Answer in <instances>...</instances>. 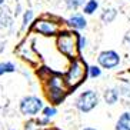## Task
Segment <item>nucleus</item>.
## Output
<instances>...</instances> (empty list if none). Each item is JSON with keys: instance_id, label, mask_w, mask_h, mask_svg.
Returning a JSON list of instances; mask_svg holds the SVG:
<instances>
[{"instance_id": "obj_27", "label": "nucleus", "mask_w": 130, "mask_h": 130, "mask_svg": "<svg viewBox=\"0 0 130 130\" xmlns=\"http://www.w3.org/2000/svg\"><path fill=\"white\" fill-rule=\"evenodd\" d=\"M9 130H17V129H9Z\"/></svg>"}, {"instance_id": "obj_18", "label": "nucleus", "mask_w": 130, "mask_h": 130, "mask_svg": "<svg viewBox=\"0 0 130 130\" xmlns=\"http://www.w3.org/2000/svg\"><path fill=\"white\" fill-rule=\"evenodd\" d=\"M33 20V12L31 10H26L23 14V22H22V29H26L29 24H30V22Z\"/></svg>"}, {"instance_id": "obj_7", "label": "nucleus", "mask_w": 130, "mask_h": 130, "mask_svg": "<svg viewBox=\"0 0 130 130\" xmlns=\"http://www.w3.org/2000/svg\"><path fill=\"white\" fill-rule=\"evenodd\" d=\"M33 30L39 35H43V36H54L57 33V24L54 22H50V20H37L33 26Z\"/></svg>"}, {"instance_id": "obj_5", "label": "nucleus", "mask_w": 130, "mask_h": 130, "mask_svg": "<svg viewBox=\"0 0 130 130\" xmlns=\"http://www.w3.org/2000/svg\"><path fill=\"white\" fill-rule=\"evenodd\" d=\"M57 46L61 53L67 57L74 59L77 52V37L72 33H61L57 39Z\"/></svg>"}, {"instance_id": "obj_13", "label": "nucleus", "mask_w": 130, "mask_h": 130, "mask_svg": "<svg viewBox=\"0 0 130 130\" xmlns=\"http://www.w3.org/2000/svg\"><path fill=\"white\" fill-rule=\"evenodd\" d=\"M99 9V2L97 0H87L86 4L83 6V12L84 14H93Z\"/></svg>"}, {"instance_id": "obj_17", "label": "nucleus", "mask_w": 130, "mask_h": 130, "mask_svg": "<svg viewBox=\"0 0 130 130\" xmlns=\"http://www.w3.org/2000/svg\"><path fill=\"white\" fill-rule=\"evenodd\" d=\"M87 76L90 77V79H97V77L102 76V67L100 66H89L87 67Z\"/></svg>"}, {"instance_id": "obj_23", "label": "nucleus", "mask_w": 130, "mask_h": 130, "mask_svg": "<svg viewBox=\"0 0 130 130\" xmlns=\"http://www.w3.org/2000/svg\"><path fill=\"white\" fill-rule=\"evenodd\" d=\"M124 43H127V44H130V30L126 33V36H124ZM130 47V46H129Z\"/></svg>"}, {"instance_id": "obj_25", "label": "nucleus", "mask_w": 130, "mask_h": 130, "mask_svg": "<svg viewBox=\"0 0 130 130\" xmlns=\"http://www.w3.org/2000/svg\"><path fill=\"white\" fill-rule=\"evenodd\" d=\"M82 130H97V129H94V127H84V129H82Z\"/></svg>"}, {"instance_id": "obj_22", "label": "nucleus", "mask_w": 130, "mask_h": 130, "mask_svg": "<svg viewBox=\"0 0 130 130\" xmlns=\"http://www.w3.org/2000/svg\"><path fill=\"white\" fill-rule=\"evenodd\" d=\"M24 130H40V127L36 124L35 120H29V122L24 124Z\"/></svg>"}, {"instance_id": "obj_10", "label": "nucleus", "mask_w": 130, "mask_h": 130, "mask_svg": "<svg viewBox=\"0 0 130 130\" xmlns=\"http://www.w3.org/2000/svg\"><path fill=\"white\" fill-rule=\"evenodd\" d=\"M67 24L74 30H83L87 27V22L84 19L83 14H73L67 19Z\"/></svg>"}, {"instance_id": "obj_14", "label": "nucleus", "mask_w": 130, "mask_h": 130, "mask_svg": "<svg viewBox=\"0 0 130 130\" xmlns=\"http://www.w3.org/2000/svg\"><path fill=\"white\" fill-rule=\"evenodd\" d=\"M16 72V64L13 61H2L0 63V76L7 74V73Z\"/></svg>"}, {"instance_id": "obj_20", "label": "nucleus", "mask_w": 130, "mask_h": 130, "mask_svg": "<svg viewBox=\"0 0 130 130\" xmlns=\"http://www.w3.org/2000/svg\"><path fill=\"white\" fill-rule=\"evenodd\" d=\"M50 120H52V119H47V117H44V116H40V117H39V119H35L36 124H37L39 127H44V126H49V124H50Z\"/></svg>"}, {"instance_id": "obj_3", "label": "nucleus", "mask_w": 130, "mask_h": 130, "mask_svg": "<svg viewBox=\"0 0 130 130\" xmlns=\"http://www.w3.org/2000/svg\"><path fill=\"white\" fill-rule=\"evenodd\" d=\"M43 107H44L43 100L35 94H27L22 97L19 102V110L26 117H36V116L42 115Z\"/></svg>"}, {"instance_id": "obj_16", "label": "nucleus", "mask_w": 130, "mask_h": 130, "mask_svg": "<svg viewBox=\"0 0 130 130\" xmlns=\"http://www.w3.org/2000/svg\"><path fill=\"white\" fill-rule=\"evenodd\" d=\"M56 115H57V109H56V106H53V104H49V106H44V107H43L42 116H44V117H47V119H53Z\"/></svg>"}, {"instance_id": "obj_26", "label": "nucleus", "mask_w": 130, "mask_h": 130, "mask_svg": "<svg viewBox=\"0 0 130 130\" xmlns=\"http://www.w3.org/2000/svg\"><path fill=\"white\" fill-rule=\"evenodd\" d=\"M6 2V0H0V6H3V3Z\"/></svg>"}, {"instance_id": "obj_2", "label": "nucleus", "mask_w": 130, "mask_h": 130, "mask_svg": "<svg viewBox=\"0 0 130 130\" xmlns=\"http://www.w3.org/2000/svg\"><path fill=\"white\" fill-rule=\"evenodd\" d=\"M99 102H100L99 93L96 92V90H93V89H87V90L82 92L76 97V100H74V107L80 113L87 115V113L93 111L96 107L99 106Z\"/></svg>"}, {"instance_id": "obj_21", "label": "nucleus", "mask_w": 130, "mask_h": 130, "mask_svg": "<svg viewBox=\"0 0 130 130\" xmlns=\"http://www.w3.org/2000/svg\"><path fill=\"white\" fill-rule=\"evenodd\" d=\"M77 47L80 50L87 47V39L84 37V36H77Z\"/></svg>"}, {"instance_id": "obj_4", "label": "nucleus", "mask_w": 130, "mask_h": 130, "mask_svg": "<svg viewBox=\"0 0 130 130\" xmlns=\"http://www.w3.org/2000/svg\"><path fill=\"white\" fill-rule=\"evenodd\" d=\"M47 96H49V100L54 104H60L64 99L66 93H67V86L64 83V79H60V77H52L49 82V89H47Z\"/></svg>"}, {"instance_id": "obj_24", "label": "nucleus", "mask_w": 130, "mask_h": 130, "mask_svg": "<svg viewBox=\"0 0 130 130\" xmlns=\"http://www.w3.org/2000/svg\"><path fill=\"white\" fill-rule=\"evenodd\" d=\"M4 49H6V42H0V54L4 52Z\"/></svg>"}, {"instance_id": "obj_12", "label": "nucleus", "mask_w": 130, "mask_h": 130, "mask_svg": "<svg viewBox=\"0 0 130 130\" xmlns=\"http://www.w3.org/2000/svg\"><path fill=\"white\" fill-rule=\"evenodd\" d=\"M116 16H117V10H116L115 7H106L103 12H102V14H100V20H102L103 23L109 24L116 19Z\"/></svg>"}, {"instance_id": "obj_1", "label": "nucleus", "mask_w": 130, "mask_h": 130, "mask_svg": "<svg viewBox=\"0 0 130 130\" xmlns=\"http://www.w3.org/2000/svg\"><path fill=\"white\" fill-rule=\"evenodd\" d=\"M86 76H87L86 64L82 60H79V59H74L64 76V83L67 86V89H76L86 79Z\"/></svg>"}, {"instance_id": "obj_19", "label": "nucleus", "mask_w": 130, "mask_h": 130, "mask_svg": "<svg viewBox=\"0 0 130 130\" xmlns=\"http://www.w3.org/2000/svg\"><path fill=\"white\" fill-rule=\"evenodd\" d=\"M119 94L120 97H126V99H130V86L127 84H122V86H119Z\"/></svg>"}, {"instance_id": "obj_6", "label": "nucleus", "mask_w": 130, "mask_h": 130, "mask_svg": "<svg viewBox=\"0 0 130 130\" xmlns=\"http://www.w3.org/2000/svg\"><path fill=\"white\" fill-rule=\"evenodd\" d=\"M120 54L115 50H103L100 52L99 56H97V63L102 69H106V70H111V69H116L119 64H120Z\"/></svg>"}, {"instance_id": "obj_11", "label": "nucleus", "mask_w": 130, "mask_h": 130, "mask_svg": "<svg viewBox=\"0 0 130 130\" xmlns=\"http://www.w3.org/2000/svg\"><path fill=\"white\" fill-rule=\"evenodd\" d=\"M115 130H130V110L123 111L117 117L115 124Z\"/></svg>"}, {"instance_id": "obj_9", "label": "nucleus", "mask_w": 130, "mask_h": 130, "mask_svg": "<svg viewBox=\"0 0 130 130\" xmlns=\"http://www.w3.org/2000/svg\"><path fill=\"white\" fill-rule=\"evenodd\" d=\"M120 99V94H119V89L117 87H109L104 90L103 93V100L107 106H115L116 103Z\"/></svg>"}, {"instance_id": "obj_8", "label": "nucleus", "mask_w": 130, "mask_h": 130, "mask_svg": "<svg viewBox=\"0 0 130 130\" xmlns=\"http://www.w3.org/2000/svg\"><path fill=\"white\" fill-rule=\"evenodd\" d=\"M13 26V14L10 9L6 6H0V29H10Z\"/></svg>"}, {"instance_id": "obj_15", "label": "nucleus", "mask_w": 130, "mask_h": 130, "mask_svg": "<svg viewBox=\"0 0 130 130\" xmlns=\"http://www.w3.org/2000/svg\"><path fill=\"white\" fill-rule=\"evenodd\" d=\"M64 3L69 10H77L86 4V0H64Z\"/></svg>"}]
</instances>
